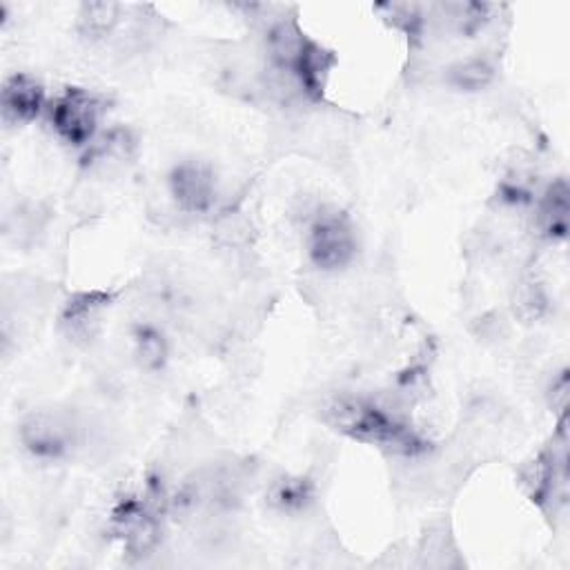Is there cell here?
<instances>
[{
    "instance_id": "4",
    "label": "cell",
    "mask_w": 570,
    "mask_h": 570,
    "mask_svg": "<svg viewBox=\"0 0 570 570\" xmlns=\"http://www.w3.org/2000/svg\"><path fill=\"white\" fill-rule=\"evenodd\" d=\"M172 197L180 210L189 215L208 213L217 199V180L208 165L185 160L169 176Z\"/></svg>"
},
{
    "instance_id": "1",
    "label": "cell",
    "mask_w": 570,
    "mask_h": 570,
    "mask_svg": "<svg viewBox=\"0 0 570 570\" xmlns=\"http://www.w3.org/2000/svg\"><path fill=\"white\" fill-rule=\"evenodd\" d=\"M325 419L341 433L361 442L393 446L404 453H415L422 446L419 437L397 417L363 400L341 397L332 402L325 411Z\"/></svg>"
},
{
    "instance_id": "9",
    "label": "cell",
    "mask_w": 570,
    "mask_h": 570,
    "mask_svg": "<svg viewBox=\"0 0 570 570\" xmlns=\"http://www.w3.org/2000/svg\"><path fill=\"white\" fill-rule=\"evenodd\" d=\"M493 79V70L484 61H468L453 70V83L464 90H481Z\"/></svg>"
},
{
    "instance_id": "2",
    "label": "cell",
    "mask_w": 570,
    "mask_h": 570,
    "mask_svg": "<svg viewBox=\"0 0 570 570\" xmlns=\"http://www.w3.org/2000/svg\"><path fill=\"white\" fill-rule=\"evenodd\" d=\"M308 252L319 270H343L356 255V235L341 213H323L310 226Z\"/></svg>"
},
{
    "instance_id": "11",
    "label": "cell",
    "mask_w": 570,
    "mask_h": 570,
    "mask_svg": "<svg viewBox=\"0 0 570 570\" xmlns=\"http://www.w3.org/2000/svg\"><path fill=\"white\" fill-rule=\"evenodd\" d=\"M87 17L83 19L87 23V32L92 37H105L114 23H116V6H107V3H96V6H87L85 8Z\"/></svg>"
},
{
    "instance_id": "12",
    "label": "cell",
    "mask_w": 570,
    "mask_h": 570,
    "mask_svg": "<svg viewBox=\"0 0 570 570\" xmlns=\"http://www.w3.org/2000/svg\"><path fill=\"white\" fill-rule=\"evenodd\" d=\"M141 352H143V356H145V361L149 365H156L163 359V343H160V339L156 334H152V332H145L141 336Z\"/></svg>"
},
{
    "instance_id": "10",
    "label": "cell",
    "mask_w": 570,
    "mask_h": 570,
    "mask_svg": "<svg viewBox=\"0 0 570 570\" xmlns=\"http://www.w3.org/2000/svg\"><path fill=\"white\" fill-rule=\"evenodd\" d=\"M305 499H308V484L301 479H283L272 490V501L283 510L301 508Z\"/></svg>"
},
{
    "instance_id": "5",
    "label": "cell",
    "mask_w": 570,
    "mask_h": 570,
    "mask_svg": "<svg viewBox=\"0 0 570 570\" xmlns=\"http://www.w3.org/2000/svg\"><path fill=\"white\" fill-rule=\"evenodd\" d=\"M72 424L59 413H34L21 426L25 448L37 457H61L72 444Z\"/></svg>"
},
{
    "instance_id": "6",
    "label": "cell",
    "mask_w": 570,
    "mask_h": 570,
    "mask_svg": "<svg viewBox=\"0 0 570 570\" xmlns=\"http://www.w3.org/2000/svg\"><path fill=\"white\" fill-rule=\"evenodd\" d=\"M3 118L6 123H30L45 107L43 85L30 76H12L3 87Z\"/></svg>"
},
{
    "instance_id": "7",
    "label": "cell",
    "mask_w": 570,
    "mask_h": 570,
    "mask_svg": "<svg viewBox=\"0 0 570 570\" xmlns=\"http://www.w3.org/2000/svg\"><path fill=\"white\" fill-rule=\"evenodd\" d=\"M539 226L541 232L550 239L566 237L568 230V187L563 180L550 185L539 206Z\"/></svg>"
},
{
    "instance_id": "3",
    "label": "cell",
    "mask_w": 570,
    "mask_h": 570,
    "mask_svg": "<svg viewBox=\"0 0 570 570\" xmlns=\"http://www.w3.org/2000/svg\"><path fill=\"white\" fill-rule=\"evenodd\" d=\"M101 101L85 90H68L50 107V118L56 134L70 145H87L101 121Z\"/></svg>"
},
{
    "instance_id": "8",
    "label": "cell",
    "mask_w": 570,
    "mask_h": 570,
    "mask_svg": "<svg viewBox=\"0 0 570 570\" xmlns=\"http://www.w3.org/2000/svg\"><path fill=\"white\" fill-rule=\"evenodd\" d=\"M105 305V299L99 294H83L79 301L68 305L65 323L70 325L72 336L90 339L94 334V328L99 325V314Z\"/></svg>"
}]
</instances>
